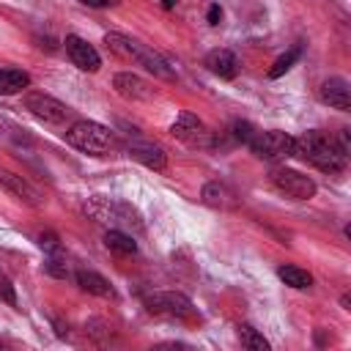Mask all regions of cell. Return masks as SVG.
Wrapping results in <instances>:
<instances>
[{"instance_id":"31","label":"cell","mask_w":351,"mask_h":351,"mask_svg":"<svg viewBox=\"0 0 351 351\" xmlns=\"http://www.w3.org/2000/svg\"><path fill=\"white\" fill-rule=\"evenodd\" d=\"M176 3H178V0H162V8L170 11V8H176Z\"/></svg>"},{"instance_id":"1","label":"cell","mask_w":351,"mask_h":351,"mask_svg":"<svg viewBox=\"0 0 351 351\" xmlns=\"http://www.w3.org/2000/svg\"><path fill=\"white\" fill-rule=\"evenodd\" d=\"M293 156L318 167L321 173H340L346 167V156L340 154L335 137H329L324 132H315V129L293 137Z\"/></svg>"},{"instance_id":"14","label":"cell","mask_w":351,"mask_h":351,"mask_svg":"<svg viewBox=\"0 0 351 351\" xmlns=\"http://www.w3.org/2000/svg\"><path fill=\"white\" fill-rule=\"evenodd\" d=\"M0 184L11 192V195H16L22 203H27V206H33V208H38L41 206V192L27 181V178H22V176H16V173H8V170H3L0 173Z\"/></svg>"},{"instance_id":"6","label":"cell","mask_w":351,"mask_h":351,"mask_svg":"<svg viewBox=\"0 0 351 351\" xmlns=\"http://www.w3.org/2000/svg\"><path fill=\"white\" fill-rule=\"evenodd\" d=\"M145 307H148V313L165 315V318H178V321L195 318L192 302H189L184 293H178V291H159V293H151V296L145 299Z\"/></svg>"},{"instance_id":"18","label":"cell","mask_w":351,"mask_h":351,"mask_svg":"<svg viewBox=\"0 0 351 351\" xmlns=\"http://www.w3.org/2000/svg\"><path fill=\"white\" fill-rule=\"evenodd\" d=\"M30 85V74L22 69H0V96H14Z\"/></svg>"},{"instance_id":"16","label":"cell","mask_w":351,"mask_h":351,"mask_svg":"<svg viewBox=\"0 0 351 351\" xmlns=\"http://www.w3.org/2000/svg\"><path fill=\"white\" fill-rule=\"evenodd\" d=\"M203 66H206L211 74H217L219 80H233L236 71H239V60H236V55H233L230 49H211V52L206 55Z\"/></svg>"},{"instance_id":"9","label":"cell","mask_w":351,"mask_h":351,"mask_svg":"<svg viewBox=\"0 0 351 351\" xmlns=\"http://www.w3.org/2000/svg\"><path fill=\"white\" fill-rule=\"evenodd\" d=\"M170 134L176 137V140H184V143H189V145H211V132L203 126V121L197 118V115H192V112H178V118L173 121V126H170Z\"/></svg>"},{"instance_id":"22","label":"cell","mask_w":351,"mask_h":351,"mask_svg":"<svg viewBox=\"0 0 351 351\" xmlns=\"http://www.w3.org/2000/svg\"><path fill=\"white\" fill-rule=\"evenodd\" d=\"M299 55H302V44H296V47H291L285 55H280L277 60H274V66L269 69V77L274 80V77H280V74H285L296 60H299Z\"/></svg>"},{"instance_id":"17","label":"cell","mask_w":351,"mask_h":351,"mask_svg":"<svg viewBox=\"0 0 351 351\" xmlns=\"http://www.w3.org/2000/svg\"><path fill=\"white\" fill-rule=\"evenodd\" d=\"M74 280H77V285L85 291V293H93V296H101V299H112L115 296V291H112V285L101 277V274H96V271H77L74 274Z\"/></svg>"},{"instance_id":"15","label":"cell","mask_w":351,"mask_h":351,"mask_svg":"<svg viewBox=\"0 0 351 351\" xmlns=\"http://www.w3.org/2000/svg\"><path fill=\"white\" fill-rule=\"evenodd\" d=\"M318 99H321L324 104L335 107V110H343V112H348V110H351V93H348V82H346V80H340V77L326 80V82L318 88Z\"/></svg>"},{"instance_id":"19","label":"cell","mask_w":351,"mask_h":351,"mask_svg":"<svg viewBox=\"0 0 351 351\" xmlns=\"http://www.w3.org/2000/svg\"><path fill=\"white\" fill-rule=\"evenodd\" d=\"M104 244H107V250H112L118 255H134L137 252V241L126 230H118V228H110L104 233Z\"/></svg>"},{"instance_id":"5","label":"cell","mask_w":351,"mask_h":351,"mask_svg":"<svg viewBox=\"0 0 351 351\" xmlns=\"http://www.w3.org/2000/svg\"><path fill=\"white\" fill-rule=\"evenodd\" d=\"M247 148L263 162H285L288 156H293V137L280 129L255 132V137Z\"/></svg>"},{"instance_id":"12","label":"cell","mask_w":351,"mask_h":351,"mask_svg":"<svg viewBox=\"0 0 351 351\" xmlns=\"http://www.w3.org/2000/svg\"><path fill=\"white\" fill-rule=\"evenodd\" d=\"M112 88H115L118 96H123V99H129V101H145V99L154 96V88H151L143 77H137V74H132V71L115 74V77H112Z\"/></svg>"},{"instance_id":"26","label":"cell","mask_w":351,"mask_h":351,"mask_svg":"<svg viewBox=\"0 0 351 351\" xmlns=\"http://www.w3.org/2000/svg\"><path fill=\"white\" fill-rule=\"evenodd\" d=\"M38 247H41V250H47V252H58V250H60V239H58L52 230L38 233Z\"/></svg>"},{"instance_id":"28","label":"cell","mask_w":351,"mask_h":351,"mask_svg":"<svg viewBox=\"0 0 351 351\" xmlns=\"http://www.w3.org/2000/svg\"><path fill=\"white\" fill-rule=\"evenodd\" d=\"M219 19H222V8L217 3H211L208 5V25H219Z\"/></svg>"},{"instance_id":"25","label":"cell","mask_w":351,"mask_h":351,"mask_svg":"<svg viewBox=\"0 0 351 351\" xmlns=\"http://www.w3.org/2000/svg\"><path fill=\"white\" fill-rule=\"evenodd\" d=\"M0 302H5V304H11V307H16V291H14V285H11V280L0 271Z\"/></svg>"},{"instance_id":"13","label":"cell","mask_w":351,"mask_h":351,"mask_svg":"<svg viewBox=\"0 0 351 351\" xmlns=\"http://www.w3.org/2000/svg\"><path fill=\"white\" fill-rule=\"evenodd\" d=\"M200 200L211 208H219V211H230L239 206V192L225 184V181H208L203 189H200Z\"/></svg>"},{"instance_id":"21","label":"cell","mask_w":351,"mask_h":351,"mask_svg":"<svg viewBox=\"0 0 351 351\" xmlns=\"http://www.w3.org/2000/svg\"><path fill=\"white\" fill-rule=\"evenodd\" d=\"M239 340L250 351H269V340L255 326H250V324H239Z\"/></svg>"},{"instance_id":"2","label":"cell","mask_w":351,"mask_h":351,"mask_svg":"<svg viewBox=\"0 0 351 351\" xmlns=\"http://www.w3.org/2000/svg\"><path fill=\"white\" fill-rule=\"evenodd\" d=\"M104 47H107L115 58H121V60H126V63H137V66H143L145 71H151L154 77H162V80H173V77H176V74H173V66H170L159 52L148 49L145 44H140V41L123 36V33H107V36H104Z\"/></svg>"},{"instance_id":"20","label":"cell","mask_w":351,"mask_h":351,"mask_svg":"<svg viewBox=\"0 0 351 351\" xmlns=\"http://www.w3.org/2000/svg\"><path fill=\"white\" fill-rule=\"evenodd\" d=\"M277 277H280L285 285L296 288V291H304V288H310V285H313V274H310L307 269H299V266H293V263H285V266H280V269H277Z\"/></svg>"},{"instance_id":"8","label":"cell","mask_w":351,"mask_h":351,"mask_svg":"<svg viewBox=\"0 0 351 351\" xmlns=\"http://www.w3.org/2000/svg\"><path fill=\"white\" fill-rule=\"evenodd\" d=\"M22 101H25V110L30 115H36L38 121H44V123H63L71 115V110L49 93H27Z\"/></svg>"},{"instance_id":"30","label":"cell","mask_w":351,"mask_h":351,"mask_svg":"<svg viewBox=\"0 0 351 351\" xmlns=\"http://www.w3.org/2000/svg\"><path fill=\"white\" fill-rule=\"evenodd\" d=\"M340 304H343L346 310H351V296H348V293H343V296H340Z\"/></svg>"},{"instance_id":"11","label":"cell","mask_w":351,"mask_h":351,"mask_svg":"<svg viewBox=\"0 0 351 351\" xmlns=\"http://www.w3.org/2000/svg\"><path fill=\"white\" fill-rule=\"evenodd\" d=\"M126 154L132 159H137L140 165L151 167V170H165L167 167V154L162 145L151 143V140H129L126 143Z\"/></svg>"},{"instance_id":"4","label":"cell","mask_w":351,"mask_h":351,"mask_svg":"<svg viewBox=\"0 0 351 351\" xmlns=\"http://www.w3.org/2000/svg\"><path fill=\"white\" fill-rule=\"evenodd\" d=\"M66 143L74 145L77 151L90 154V156H104L115 145V137L107 126H101L96 121H77V123L69 126Z\"/></svg>"},{"instance_id":"27","label":"cell","mask_w":351,"mask_h":351,"mask_svg":"<svg viewBox=\"0 0 351 351\" xmlns=\"http://www.w3.org/2000/svg\"><path fill=\"white\" fill-rule=\"evenodd\" d=\"M335 143H337V148H340V154L348 159V154H351V137H348V129H340V134L335 137Z\"/></svg>"},{"instance_id":"23","label":"cell","mask_w":351,"mask_h":351,"mask_svg":"<svg viewBox=\"0 0 351 351\" xmlns=\"http://www.w3.org/2000/svg\"><path fill=\"white\" fill-rule=\"evenodd\" d=\"M233 137H236L239 143L250 145V143H252V137H255V126H252V123H247V121H236V123H233Z\"/></svg>"},{"instance_id":"10","label":"cell","mask_w":351,"mask_h":351,"mask_svg":"<svg viewBox=\"0 0 351 351\" xmlns=\"http://www.w3.org/2000/svg\"><path fill=\"white\" fill-rule=\"evenodd\" d=\"M66 55L71 58V63L80 69V71H99L101 69V58H99V52L85 41V38H80V36H66Z\"/></svg>"},{"instance_id":"7","label":"cell","mask_w":351,"mask_h":351,"mask_svg":"<svg viewBox=\"0 0 351 351\" xmlns=\"http://www.w3.org/2000/svg\"><path fill=\"white\" fill-rule=\"evenodd\" d=\"M271 184L293 200H310L315 195V181L310 176L299 173V170H291V167H274L271 170Z\"/></svg>"},{"instance_id":"3","label":"cell","mask_w":351,"mask_h":351,"mask_svg":"<svg viewBox=\"0 0 351 351\" xmlns=\"http://www.w3.org/2000/svg\"><path fill=\"white\" fill-rule=\"evenodd\" d=\"M82 211L99 222V225H107V228H118V230H143V217L140 211L126 203V200H118V197H88Z\"/></svg>"},{"instance_id":"29","label":"cell","mask_w":351,"mask_h":351,"mask_svg":"<svg viewBox=\"0 0 351 351\" xmlns=\"http://www.w3.org/2000/svg\"><path fill=\"white\" fill-rule=\"evenodd\" d=\"M80 3H85L90 8H110V5H118L121 0H80Z\"/></svg>"},{"instance_id":"24","label":"cell","mask_w":351,"mask_h":351,"mask_svg":"<svg viewBox=\"0 0 351 351\" xmlns=\"http://www.w3.org/2000/svg\"><path fill=\"white\" fill-rule=\"evenodd\" d=\"M44 271L52 274V277H58V280H66V277L71 274V271H69V263L60 261V258H49V261L44 263Z\"/></svg>"}]
</instances>
